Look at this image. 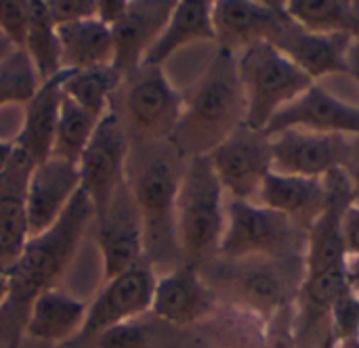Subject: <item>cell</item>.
I'll return each instance as SVG.
<instances>
[{"label":"cell","instance_id":"6da1fadb","mask_svg":"<svg viewBox=\"0 0 359 348\" xmlns=\"http://www.w3.org/2000/svg\"><path fill=\"white\" fill-rule=\"evenodd\" d=\"M95 216L90 200L80 189L61 218L42 235L32 237L15 267L6 273L8 298L0 311V338L6 348H19L32 302L46 290L57 288L65 273L88 221Z\"/></svg>","mask_w":359,"mask_h":348},{"label":"cell","instance_id":"7a4b0ae2","mask_svg":"<svg viewBox=\"0 0 359 348\" xmlns=\"http://www.w3.org/2000/svg\"><path fill=\"white\" fill-rule=\"evenodd\" d=\"M246 126V97L240 84L236 55L219 50L200 80L170 137L181 153L208 155L236 130Z\"/></svg>","mask_w":359,"mask_h":348},{"label":"cell","instance_id":"3957f363","mask_svg":"<svg viewBox=\"0 0 359 348\" xmlns=\"http://www.w3.org/2000/svg\"><path fill=\"white\" fill-rule=\"evenodd\" d=\"M225 208V191L208 158H191L179 179L175 204L177 246H181L191 260L219 252L227 223Z\"/></svg>","mask_w":359,"mask_h":348},{"label":"cell","instance_id":"277c9868","mask_svg":"<svg viewBox=\"0 0 359 348\" xmlns=\"http://www.w3.org/2000/svg\"><path fill=\"white\" fill-rule=\"evenodd\" d=\"M246 97V128L263 132L269 120L316 82L271 42H259L236 55Z\"/></svg>","mask_w":359,"mask_h":348},{"label":"cell","instance_id":"5b68a950","mask_svg":"<svg viewBox=\"0 0 359 348\" xmlns=\"http://www.w3.org/2000/svg\"><path fill=\"white\" fill-rule=\"evenodd\" d=\"M227 223L219 252L227 258H297L307 252L309 233L290 218L259 204L227 202Z\"/></svg>","mask_w":359,"mask_h":348},{"label":"cell","instance_id":"8992f818","mask_svg":"<svg viewBox=\"0 0 359 348\" xmlns=\"http://www.w3.org/2000/svg\"><path fill=\"white\" fill-rule=\"evenodd\" d=\"M128 143L116 111L111 109L95 128L80 162V189L90 200L95 216L103 218L114 197L122 191Z\"/></svg>","mask_w":359,"mask_h":348},{"label":"cell","instance_id":"52a82bcc","mask_svg":"<svg viewBox=\"0 0 359 348\" xmlns=\"http://www.w3.org/2000/svg\"><path fill=\"white\" fill-rule=\"evenodd\" d=\"M271 172L324 179L334 170H345L351 147L343 134H318L307 130H284L267 137Z\"/></svg>","mask_w":359,"mask_h":348},{"label":"cell","instance_id":"ba28073f","mask_svg":"<svg viewBox=\"0 0 359 348\" xmlns=\"http://www.w3.org/2000/svg\"><path fill=\"white\" fill-rule=\"evenodd\" d=\"M206 158L231 200L257 204L263 181L271 170L269 143L263 132L242 126Z\"/></svg>","mask_w":359,"mask_h":348},{"label":"cell","instance_id":"9c48e42d","mask_svg":"<svg viewBox=\"0 0 359 348\" xmlns=\"http://www.w3.org/2000/svg\"><path fill=\"white\" fill-rule=\"evenodd\" d=\"M288 23L284 2L217 0L212 2L215 42L221 50L238 55L259 42H273Z\"/></svg>","mask_w":359,"mask_h":348},{"label":"cell","instance_id":"30bf717a","mask_svg":"<svg viewBox=\"0 0 359 348\" xmlns=\"http://www.w3.org/2000/svg\"><path fill=\"white\" fill-rule=\"evenodd\" d=\"M158 277L149 267H135L109 281L88 305L86 321L78 338H93L114 326L135 321L151 311Z\"/></svg>","mask_w":359,"mask_h":348},{"label":"cell","instance_id":"8fae6325","mask_svg":"<svg viewBox=\"0 0 359 348\" xmlns=\"http://www.w3.org/2000/svg\"><path fill=\"white\" fill-rule=\"evenodd\" d=\"M284 130L359 137V107L341 101L320 84H313L292 103L282 107L269 120L263 134L271 137Z\"/></svg>","mask_w":359,"mask_h":348},{"label":"cell","instance_id":"7c38bea8","mask_svg":"<svg viewBox=\"0 0 359 348\" xmlns=\"http://www.w3.org/2000/svg\"><path fill=\"white\" fill-rule=\"evenodd\" d=\"M80 191L78 164L48 158L34 166L25 181V212L29 239L46 233L65 212L74 195Z\"/></svg>","mask_w":359,"mask_h":348},{"label":"cell","instance_id":"4fadbf2b","mask_svg":"<svg viewBox=\"0 0 359 348\" xmlns=\"http://www.w3.org/2000/svg\"><path fill=\"white\" fill-rule=\"evenodd\" d=\"M179 179L181 176L175 172V168L164 160L149 162L137 176V183L133 187V200L141 218L143 239L149 237L158 246L166 242L177 244L175 204Z\"/></svg>","mask_w":359,"mask_h":348},{"label":"cell","instance_id":"5bb4252c","mask_svg":"<svg viewBox=\"0 0 359 348\" xmlns=\"http://www.w3.org/2000/svg\"><path fill=\"white\" fill-rule=\"evenodd\" d=\"M185 99L162 74V67L145 69V76L133 84L126 97V111L133 126L147 137H172Z\"/></svg>","mask_w":359,"mask_h":348},{"label":"cell","instance_id":"9a60e30c","mask_svg":"<svg viewBox=\"0 0 359 348\" xmlns=\"http://www.w3.org/2000/svg\"><path fill=\"white\" fill-rule=\"evenodd\" d=\"M175 0H128L122 19L111 27L114 67L124 74L141 67L143 57L154 46L164 25L170 19Z\"/></svg>","mask_w":359,"mask_h":348},{"label":"cell","instance_id":"2e32d148","mask_svg":"<svg viewBox=\"0 0 359 348\" xmlns=\"http://www.w3.org/2000/svg\"><path fill=\"white\" fill-rule=\"evenodd\" d=\"M353 38L349 34H309L288 19L271 44L318 82L324 76H349L347 48Z\"/></svg>","mask_w":359,"mask_h":348},{"label":"cell","instance_id":"e0dca14e","mask_svg":"<svg viewBox=\"0 0 359 348\" xmlns=\"http://www.w3.org/2000/svg\"><path fill=\"white\" fill-rule=\"evenodd\" d=\"M120 193L114 197L105 216L99 218V248L105 281L139 267L145 248L135 200H122Z\"/></svg>","mask_w":359,"mask_h":348},{"label":"cell","instance_id":"ac0fdd59","mask_svg":"<svg viewBox=\"0 0 359 348\" xmlns=\"http://www.w3.org/2000/svg\"><path fill=\"white\" fill-rule=\"evenodd\" d=\"M61 74L42 82L36 95L25 103L23 124L15 141V160L25 168H34L50 158L59 109H61Z\"/></svg>","mask_w":359,"mask_h":348},{"label":"cell","instance_id":"d6986e66","mask_svg":"<svg viewBox=\"0 0 359 348\" xmlns=\"http://www.w3.org/2000/svg\"><path fill=\"white\" fill-rule=\"evenodd\" d=\"M328 197L330 193L324 179L288 176L269 170L257 204L290 218L294 225L309 233L316 221L324 214Z\"/></svg>","mask_w":359,"mask_h":348},{"label":"cell","instance_id":"ffe728a7","mask_svg":"<svg viewBox=\"0 0 359 348\" xmlns=\"http://www.w3.org/2000/svg\"><path fill=\"white\" fill-rule=\"evenodd\" d=\"M88 305L59 288L42 292L29 307L23 336L48 347L78 338L86 321Z\"/></svg>","mask_w":359,"mask_h":348},{"label":"cell","instance_id":"44dd1931","mask_svg":"<svg viewBox=\"0 0 359 348\" xmlns=\"http://www.w3.org/2000/svg\"><path fill=\"white\" fill-rule=\"evenodd\" d=\"M196 42H215L212 2L210 0H177L168 23L141 61V69L162 67L175 53Z\"/></svg>","mask_w":359,"mask_h":348},{"label":"cell","instance_id":"7402d4cb","mask_svg":"<svg viewBox=\"0 0 359 348\" xmlns=\"http://www.w3.org/2000/svg\"><path fill=\"white\" fill-rule=\"evenodd\" d=\"M29 168L13 158L0 176V273H8L29 242L25 212V181Z\"/></svg>","mask_w":359,"mask_h":348},{"label":"cell","instance_id":"603a6c76","mask_svg":"<svg viewBox=\"0 0 359 348\" xmlns=\"http://www.w3.org/2000/svg\"><path fill=\"white\" fill-rule=\"evenodd\" d=\"M212 309V296L194 267H181L156 281L151 311L168 323H191Z\"/></svg>","mask_w":359,"mask_h":348},{"label":"cell","instance_id":"cb8c5ba5","mask_svg":"<svg viewBox=\"0 0 359 348\" xmlns=\"http://www.w3.org/2000/svg\"><path fill=\"white\" fill-rule=\"evenodd\" d=\"M61 48V71H80L114 63L111 29L97 17L57 25Z\"/></svg>","mask_w":359,"mask_h":348},{"label":"cell","instance_id":"d4e9b609","mask_svg":"<svg viewBox=\"0 0 359 348\" xmlns=\"http://www.w3.org/2000/svg\"><path fill=\"white\" fill-rule=\"evenodd\" d=\"M297 258H267L265 265L244 269L236 277V290L240 298L259 313L280 311L288 302L292 292V279H297L290 263Z\"/></svg>","mask_w":359,"mask_h":348},{"label":"cell","instance_id":"484cf974","mask_svg":"<svg viewBox=\"0 0 359 348\" xmlns=\"http://www.w3.org/2000/svg\"><path fill=\"white\" fill-rule=\"evenodd\" d=\"M122 74L114 65L90 67L80 71H61V92L78 107L103 120L111 111V95Z\"/></svg>","mask_w":359,"mask_h":348},{"label":"cell","instance_id":"4316f807","mask_svg":"<svg viewBox=\"0 0 359 348\" xmlns=\"http://www.w3.org/2000/svg\"><path fill=\"white\" fill-rule=\"evenodd\" d=\"M288 19L309 34H349L355 36L358 21L349 0H288Z\"/></svg>","mask_w":359,"mask_h":348},{"label":"cell","instance_id":"83f0119b","mask_svg":"<svg viewBox=\"0 0 359 348\" xmlns=\"http://www.w3.org/2000/svg\"><path fill=\"white\" fill-rule=\"evenodd\" d=\"M40 82H48L61 74V48L57 25L53 23L44 0H29V27L23 46Z\"/></svg>","mask_w":359,"mask_h":348},{"label":"cell","instance_id":"f1b7e54d","mask_svg":"<svg viewBox=\"0 0 359 348\" xmlns=\"http://www.w3.org/2000/svg\"><path fill=\"white\" fill-rule=\"evenodd\" d=\"M99 122H101L99 118H95L93 113H88L86 109L78 107L74 101L63 97L50 155L78 164Z\"/></svg>","mask_w":359,"mask_h":348},{"label":"cell","instance_id":"f546056e","mask_svg":"<svg viewBox=\"0 0 359 348\" xmlns=\"http://www.w3.org/2000/svg\"><path fill=\"white\" fill-rule=\"evenodd\" d=\"M40 78L25 55V50L15 48L8 57L0 61V107L27 103L40 88Z\"/></svg>","mask_w":359,"mask_h":348},{"label":"cell","instance_id":"4dcf8cb0","mask_svg":"<svg viewBox=\"0 0 359 348\" xmlns=\"http://www.w3.org/2000/svg\"><path fill=\"white\" fill-rule=\"evenodd\" d=\"M29 27V0H0V34L15 46H25Z\"/></svg>","mask_w":359,"mask_h":348},{"label":"cell","instance_id":"1f68e13d","mask_svg":"<svg viewBox=\"0 0 359 348\" xmlns=\"http://www.w3.org/2000/svg\"><path fill=\"white\" fill-rule=\"evenodd\" d=\"M330 332L337 342L359 336V296L355 292H345L332 307Z\"/></svg>","mask_w":359,"mask_h":348},{"label":"cell","instance_id":"d6a6232c","mask_svg":"<svg viewBox=\"0 0 359 348\" xmlns=\"http://www.w3.org/2000/svg\"><path fill=\"white\" fill-rule=\"evenodd\" d=\"M95 338L97 348H147V332L139 323V319L114 326L97 334Z\"/></svg>","mask_w":359,"mask_h":348},{"label":"cell","instance_id":"836d02e7","mask_svg":"<svg viewBox=\"0 0 359 348\" xmlns=\"http://www.w3.org/2000/svg\"><path fill=\"white\" fill-rule=\"evenodd\" d=\"M55 25L86 21L97 17V0H44Z\"/></svg>","mask_w":359,"mask_h":348},{"label":"cell","instance_id":"e575fe53","mask_svg":"<svg viewBox=\"0 0 359 348\" xmlns=\"http://www.w3.org/2000/svg\"><path fill=\"white\" fill-rule=\"evenodd\" d=\"M343 239L347 260L359 258V206L351 204L343 216Z\"/></svg>","mask_w":359,"mask_h":348},{"label":"cell","instance_id":"d590c367","mask_svg":"<svg viewBox=\"0 0 359 348\" xmlns=\"http://www.w3.org/2000/svg\"><path fill=\"white\" fill-rule=\"evenodd\" d=\"M128 8V0H97V19L109 29L122 19Z\"/></svg>","mask_w":359,"mask_h":348},{"label":"cell","instance_id":"8d00e7d4","mask_svg":"<svg viewBox=\"0 0 359 348\" xmlns=\"http://www.w3.org/2000/svg\"><path fill=\"white\" fill-rule=\"evenodd\" d=\"M345 172H347V179H349V185H351V200H353L355 206H359V158L351 155Z\"/></svg>","mask_w":359,"mask_h":348},{"label":"cell","instance_id":"74e56055","mask_svg":"<svg viewBox=\"0 0 359 348\" xmlns=\"http://www.w3.org/2000/svg\"><path fill=\"white\" fill-rule=\"evenodd\" d=\"M347 67L349 76L359 84V38H353L347 48Z\"/></svg>","mask_w":359,"mask_h":348},{"label":"cell","instance_id":"f35d334b","mask_svg":"<svg viewBox=\"0 0 359 348\" xmlns=\"http://www.w3.org/2000/svg\"><path fill=\"white\" fill-rule=\"evenodd\" d=\"M15 158V141H2L0 139V176L6 172Z\"/></svg>","mask_w":359,"mask_h":348},{"label":"cell","instance_id":"ab89813d","mask_svg":"<svg viewBox=\"0 0 359 348\" xmlns=\"http://www.w3.org/2000/svg\"><path fill=\"white\" fill-rule=\"evenodd\" d=\"M347 277H349V288L351 292H359V258L347 260Z\"/></svg>","mask_w":359,"mask_h":348},{"label":"cell","instance_id":"60d3db41","mask_svg":"<svg viewBox=\"0 0 359 348\" xmlns=\"http://www.w3.org/2000/svg\"><path fill=\"white\" fill-rule=\"evenodd\" d=\"M6 298H8V277L0 273V311L6 305Z\"/></svg>","mask_w":359,"mask_h":348},{"label":"cell","instance_id":"b9f144b4","mask_svg":"<svg viewBox=\"0 0 359 348\" xmlns=\"http://www.w3.org/2000/svg\"><path fill=\"white\" fill-rule=\"evenodd\" d=\"M13 50H15V46H13V44H11V42L0 34V61H2L4 57H8Z\"/></svg>","mask_w":359,"mask_h":348},{"label":"cell","instance_id":"7bdbcfd3","mask_svg":"<svg viewBox=\"0 0 359 348\" xmlns=\"http://www.w3.org/2000/svg\"><path fill=\"white\" fill-rule=\"evenodd\" d=\"M334 348H359V336H355V338H347V340H341V342H337V347Z\"/></svg>","mask_w":359,"mask_h":348},{"label":"cell","instance_id":"ee69618b","mask_svg":"<svg viewBox=\"0 0 359 348\" xmlns=\"http://www.w3.org/2000/svg\"><path fill=\"white\" fill-rule=\"evenodd\" d=\"M353 4V15H355V21H358V29H359V0L351 2Z\"/></svg>","mask_w":359,"mask_h":348},{"label":"cell","instance_id":"f6af8a7d","mask_svg":"<svg viewBox=\"0 0 359 348\" xmlns=\"http://www.w3.org/2000/svg\"><path fill=\"white\" fill-rule=\"evenodd\" d=\"M334 347H337V340H334V338H328V340H326V342H324L320 348H334Z\"/></svg>","mask_w":359,"mask_h":348},{"label":"cell","instance_id":"bcb514c9","mask_svg":"<svg viewBox=\"0 0 359 348\" xmlns=\"http://www.w3.org/2000/svg\"><path fill=\"white\" fill-rule=\"evenodd\" d=\"M29 342H32V344H29L27 348H53V347H48V344H42V342H34V340H29Z\"/></svg>","mask_w":359,"mask_h":348},{"label":"cell","instance_id":"7dc6e473","mask_svg":"<svg viewBox=\"0 0 359 348\" xmlns=\"http://www.w3.org/2000/svg\"><path fill=\"white\" fill-rule=\"evenodd\" d=\"M355 38H359V29H358V32H355Z\"/></svg>","mask_w":359,"mask_h":348},{"label":"cell","instance_id":"c3c4849f","mask_svg":"<svg viewBox=\"0 0 359 348\" xmlns=\"http://www.w3.org/2000/svg\"><path fill=\"white\" fill-rule=\"evenodd\" d=\"M358 296H359V292H358Z\"/></svg>","mask_w":359,"mask_h":348}]
</instances>
